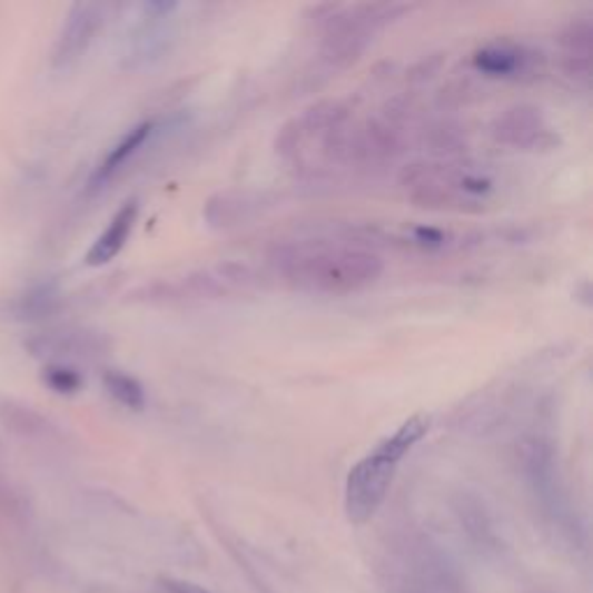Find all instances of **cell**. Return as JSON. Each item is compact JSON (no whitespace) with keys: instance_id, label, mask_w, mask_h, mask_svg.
<instances>
[{"instance_id":"6da1fadb","label":"cell","mask_w":593,"mask_h":593,"mask_svg":"<svg viewBox=\"0 0 593 593\" xmlns=\"http://www.w3.org/2000/svg\"><path fill=\"white\" fill-rule=\"evenodd\" d=\"M276 269L293 290L346 297L362 293L383 276L380 256L355 241H297L276 253Z\"/></svg>"},{"instance_id":"7a4b0ae2","label":"cell","mask_w":593,"mask_h":593,"mask_svg":"<svg viewBox=\"0 0 593 593\" xmlns=\"http://www.w3.org/2000/svg\"><path fill=\"white\" fill-rule=\"evenodd\" d=\"M355 126L350 109L338 100H323L302 111L276 137V151L299 172H325L353 165Z\"/></svg>"},{"instance_id":"3957f363","label":"cell","mask_w":593,"mask_h":593,"mask_svg":"<svg viewBox=\"0 0 593 593\" xmlns=\"http://www.w3.org/2000/svg\"><path fill=\"white\" fill-rule=\"evenodd\" d=\"M415 207L452 214H483L492 207L498 181L485 167L452 160H419L399 177Z\"/></svg>"},{"instance_id":"277c9868","label":"cell","mask_w":593,"mask_h":593,"mask_svg":"<svg viewBox=\"0 0 593 593\" xmlns=\"http://www.w3.org/2000/svg\"><path fill=\"white\" fill-rule=\"evenodd\" d=\"M429 415H413L402 422L397 432L385 436L357 464H353L344 490V507L350 524L364 526L376 517L389 494L394 477H397L402 462L429 434Z\"/></svg>"},{"instance_id":"5b68a950","label":"cell","mask_w":593,"mask_h":593,"mask_svg":"<svg viewBox=\"0 0 593 593\" xmlns=\"http://www.w3.org/2000/svg\"><path fill=\"white\" fill-rule=\"evenodd\" d=\"M323 19V61L332 68H348L372 47L376 36L389 23L411 12L404 3H357L325 6Z\"/></svg>"},{"instance_id":"8992f818","label":"cell","mask_w":593,"mask_h":593,"mask_svg":"<svg viewBox=\"0 0 593 593\" xmlns=\"http://www.w3.org/2000/svg\"><path fill=\"white\" fill-rule=\"evenodd\" d=\"M492 137L498 145L517 151H547L559 145V135L545 119L541 107L513 105L492 123Z\"/></svg>"},{"instance_id":"52a82bcc","label":"cell","mask_w":593,"mask_h":593,"mask_svg":"<svg viewBox=\"0 0 593 593\" xmlns=\"http://www.w3.org/2000/svg\"><path fill=\"white\" fill-rule=\"evenodd\" d=\"M179 12L177 3H145L142 17L130 36L128 45V63L132 68L154 63L156 59L169 51L175 40V14Z\"/></svg>"},{"instance_id":"ba28073f","label":"cell","mask_w":593,"mask_h":593,"mask_svg":"<svg viewBox=\"0 0 593 593\" xmlns=\"http://www.w3.org/2000/svg\"><path fill=\"white\" fill-rule=\"evenodd\" d=\"M105 19H107L105 6H93V3L75 6L66 19L59 45H56L53 63L59 68H70L72 63H77L81 56L89 51L91 42L105 26Z\"/></svg>"},{"instance_id":"9c48e42d","label":"cell","mask_w":593,"mask_h":593,"mask_svg":"<svg viewBox=\"0 0 593 593\" xmlns=\"http://www.w3.org/2000/svg\"><path fill=\"white\" fill-rule=\"evenodd\" d=\"M535 66V53L515 42H492L473 53V68L490 79H520Z\"/></svg>"},{"instance_id":"30bf717a","label":"cell","mask_w":593,"mask_h":593,"mask_svg":"<svg viewBox=\"0 0 593 593\" xmlns=\"http://www.w3.org/2000/svg\"><path fill=\"white\" fill-rule=\"evenodd\" d=\"M561 66L571 79L589 83L593 66V23L591 17L571 19L559 36Z\"/></svg>"},{"instance_id":"8fae6325","label":"cell","mask_w":593,"mask_h":593,"mask_svg":"<svg viewBox=\"0 0 593 593\" xmlns=\"http://www.w3.org/2000/svg\"><path fill=\"white\" fill-rule=\"evenodd\" d=\"M137 218H139V200L137 197H130V200H126L119 207V211L111 216V220L102 230V235L89 248L87 265L89 267H105L115 260L119 253L126 248V244L135 230Z\"/></svg>"},{"instance_id":"7c38bea8","label":"cell","mask_w":593,"mask_h":593,"mask_svg":"<svg viewBox=\"0 0 593 593\" xmlns=\"http://www.w3.org/2000/svg\"><path fill=\"white\" fill-rule=\"evenodd\" d=\"M154 135H156V121H142L132 126L96 167V172L91 177V188L93 190L105 188L111 179H117L119 172H123L128 167V162H132V158L151 142Z\"/></svg>"},{"instance_id":"4fadbf2b","label":"cell","mask_w":593,"mask_h":593,"mask_svg":"<svg viewBox=\"0 0 593 593\" xmlns=\"http://www.w3.org/2000/svg\"><path fill=\"white\" fill-rule=\"evenodd\" d=\"M105 389L111 399L121 404L128 411H145L147 406V392L145 385L135 376H128L123 372H107L102 376Z\"/></svg>"},{"instance_id":"5bb4252c","label":"cell","mask_w":593,"mask_h":593,"mask_svg":"<svg viewBox=\"0 0 593 593\" xmlns=\"http://www.w3.org/2000/svg\"><path fill=\"white\" fill-rule=\"evenodd\" d=\"M42 378L49 385V389H53L56 394H77L81 389V383H83L79 372H75L72 366H63V364L47 366Z\"/></svg>"},{"instance_id":"9a60e30c","label":"cell","mask_w":593,"mask_h":593,"mask_svg":"<svg viewBox=\"0 0 593 593\" xmlns=\"http://www.w3.org/2000/svg\"><path fill=\"white\" fill-rule=\"evenodd\" d=\"M160 586L165 589V593H211L202 589L200 584L188 582V580H177V577H162Z\"/></svg>"}]
</instances>
